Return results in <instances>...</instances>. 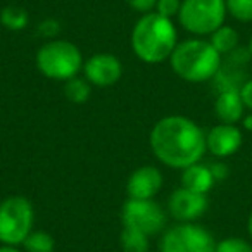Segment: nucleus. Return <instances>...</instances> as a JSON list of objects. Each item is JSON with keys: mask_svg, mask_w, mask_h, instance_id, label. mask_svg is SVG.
<instances>
[{"mask_svg": "<svg viewBox=\"0 0 252 252\" xmlns=\"http://www.w3.org/2000/svg\"><path fill=\"white\" fill-rule=\"evenodd\" d=\"M209 168H211V173H213V176H214V180H216V182L224 180L228 176V173H230V171H228V166L224 164V162H221V161L213 162Z\"/></svg>", "mask_w": 252, "mask_h": 252, "instance_id": "26", "label": "nucleus"}, {"mask_svg": "<svg viewBox=\"0 0 252 252\" xmlns=\"http://www.w3.org/2000/svg\"><path fill=\"white\" fill-rule=\"evenodd\" d=\"M240 97H242V100H244L245 109L252 111V78H251V80H247L244 85H242V88H240Z\"/></svg>", "mask_w": 252, "mask_h": 252, "instance_id": "25", "label": "nucleus"}, {"mask_svg": "<svg viewBox=\"0 0 252 252\" xmlns=\"http://www.w3.org/2000/svg\"><path fill=\"white\" fill-rule=\"evenodd\" d=\"M213 233L197 223H178L168 228L159 242V252H214Z\"/></svg>", "mask_w": 252, "mask_h": 252, "instance_id": "7", "label": "nucleus"}, {"mask_svg": "<svg viewBox=\"0 0 252 252\" xmlns=\"http://www.w3.org/2000/svg\"><path fill=\"white\" fill-rule=\"evenodd\" d=\"M149 144L158 161L175 169L200 162L207 151L202 128L190 118L178 114L159 119L152 126Z\"/></svg>", "mask_w": 252, "mask_h": 252, "instance_id": "1", "label": "nucleus"}, {"mask_svg": "<svg viewBox=\"0 0 252 252\" xmlns=\"http://www.w3.org/2000/svg\"><path fill=\"white\" fill-rule=\"evenodd\" d=\"M162 173L156 166H142L135 169L126 182L128 199H154L162 189Z\"/></svg>", "mask_w": 252, "mask_h": 252, "instance_id": "12", "label": "nucleus"}, {"mask_svg": "<svg viewBox=\"0 0 252 252\" xmlns=\"http://www.w3.org/2000/svg\"><path fill=\"white\" fill-rule=\"evenodd\" d=\"M176 76L190 83H204L214 80L221 69V54L202 38H189L180 42L169 57Z\"/></svg>", "mask_w": 252, "mask_h": 252, "instance_id": "3", "label": "nucleus"}, {"mask_svg": "<svg viewBox=\"0 0 252 252\" xmlns=\"http://www.w3.org/2000/svg\"><path fill=\"white\" fill-rule=\"evenodd\" d=\"M119 245H121L123 252H149L151 237L140 230L123 226L121 235H119Z\"/></svg>", "mask_w": 252, "mask_h": 252, "instance_id": "15", "label": "nucleus"}, {"mask_svg": "<svg viewBox=\"0 0 252 252\" xmlns=\"http://www.w3.org/2000/svg\"><path fill=\"white\" fill-rule=\"evenodd\" d=\"M214 252H252V244L244 238L228 237L218 242Z\"/></svg>", "mask_w": 252, "mask_h": 252, "instance_id": "21", "label": "nucleus"}, {"mask_svg": "<svg viewBox=\"0 0 252 252\" xmlns=\"http://www.w3.org/2000/svg\"><path fill=\"white\" fill-rule=\"evenodd\" d=\"M38 35L40 36H43V38H49V40H56V36L59 35V32H61V25H59V21L57 19H52V18H47V19H43L42 23L38 25Z\"/></svg>", "mask_w": 252, "mask_h": 252, "instance_id": "23", "label": "nucleus"}, {"mask_svg": "<svg viewBox=\"0 0 252 252\" xmlns=\"http://www.w3.org/2000/svg\"><path fill=\"white\" fill-rule=\"evenodd\" d=\"M28 11L19 5H7L0 11V25L11 32H21L28 26Z\"/></svg>", "mask_w": 252, "mask_h": 252, "instance_id": "17", "label": "nucleus"}, {"mask_svg": "<svg viewBox=\"0 0 252 252\" xmlns=\"http://www.w3.org/2000/svg\"><path fill=\"white\" fill-rule=\"evenodd\" d=\"M214 111L221 123L224 125H237L245 116V105L240 97V90H223L218 94L214 102Z\"/></svg>", "mask_w": 252, "mask_h": 252, "instance_id": "13", "label": "nucleus"}, {"mask_svg": "<svg viewBox=\"0 0 252 252\" xmlns=\"http://www.w3.org/2000/svg\"><path fill=\"white\" fill-rule=\"evenodd\" d=\"M25 252H54L56 249V240L49 231L33 230L23 242Z\"/></svg>", "mask_w": 252, "mask_h": 252, "instance_id": "19", "label": "nucleus"}, {"mask_svg": "<svg viewBox=\"0 0 252 252\" xmlns=\"http://www.w3.org/2000/svg\"><path fill=\"white\" fill-rule=\"evenodd\" d=\"M126 2L133 11L142 12V14L152 12L156 9V4H158V0H126Z\"/></svg>", "mask_w": 252, "mask_h": 252, "instance_id": "24", "label": "nucleus"}, {"mask_svg": "<svg viewBox=\"0 0 252 252\" xmlns=\"http://www.w3.org/2000/svg\"><path fill=\"white\" fill-rule=\"evenodd\" d=\"M247 49H249V52H251V56H252V36H251V40H249V47H247Z\"/></svg>", "mask_w": 252, "mask_h": 252, "instance_id": "30", "label": "nucleus"}, {"mask_svg": "<svg viewBox=\"0 0 252 252\" xmlns=\"http://www.w3.org/2000/svg\"><path fill=\"white\" fill-rule=\"evenodd\" d=\"M123 226H130L152 237L164 230L166 213L154 199H128L121 209Z\"/></svg>", "mask_w": 252, "mask_h": 252, "instance_id": "8", "label": "nucleus"}, {"mask_svg": "<svg viewBox=\"0 0 252 252\" xmlns=\"http://www.w3.org/2000/svg\"><path fill=\"white\" fill-rule=\"evenodd\" d=\"M64 94L73 104H85L92 95V85L87 78H71L64 85Z\"/></svg>", "mask_w": 252, "mask_h": 252, "instance_id": "18", "label": "nucleus"}, {"mask_svg": "<svg viewBox=\"0 0 252 252\" xmlns=\"http://www.w3.org/2000/svg\"><path fill=\"white\" fill-rule=\"evenodd\" d=\"M209 42H211V45H213L214 49L221 54V56H224V54L228 56V54H231L235 49H238L240 36H238V33L235 32L231 26L223 25L221 28H218L216 32L211 35Z\"/></svg>", "mask_w": 252, "mask_h": 252, "instance_id": "16", "label": "nucleus"}, {"mask_svg": "<svg viewBox=\"0 0 252 252\" xmlns=\"http://www.w3.org/2000/svg\"><path fill=\"white\" fill-rule=\"evenodd\" d=\"M0 252H23L19 247H14V245H0Z\"/></svg>", "mask_w": 252, "mask_h": 252, "instance_id": "28", "label": "nucleus"}, {"mask_svg": "<svg viewBox=\"0 0 252 252\" xmlns=\"http://www.w3.org/2000/svg\"><path fill=\"white\" fill-rule=\"evenodd\" d=\"M83 74L90 85L107 88L116 85L123 76V64L114 54L100 52L88 57L83 64Z\"/></svg>", "mask_w": 252, "mask_h": 252, "instance_id": "9", "label": "nucleus"}, {"mask_svg": "<svg viewBox=\"0 0 252 252\" xmlns=\"http://www.w3.org/2000/svg\"><path fill=\"white\" fill-rule=\"evenodd\" d=\"M35 64L45 78L66 83L80 74L85 61L81 50L74 43L67 40H49L38 49Z\"/></svg>", "mask_w": 252, "mask_h": 252, "instance_id": "4", "label": "nucleus"}, {"mask_svg": "<svg viewBox=\"0 0 252 252\" xmlns=\"http://www.w3.org/2000/svg\"><path fill=\"white\" fill-rule=\"evenodd\" d=\"M35 209L23 195H11L0 202V244L19 247L33 231Z\"/></svg>", "mask_w": 252, "mask_h": 252, "instance_id": "5", "label": "nucleus"}, {"mask_svg": "<svg viewBox=\"0 0 252 252\" xmlns=\"http://www.w3.org/2000/svg\"><path fill=\"white\" fill-rule=\"evenodd\" d=\"M209 207V200L204 193H197L192 190L180 187L169 195L168 209L169 214L175 218L178 223H193L199 218L206 214Z\"/></svg>", "mask_w": 252, "mask_h": 252, "instance_id": "10", "label": "nucleus"}, {"mask_svg": "<svg viewBox=\"0 0 252 252\" xmlns=\"http://www.w3.org/2000/svg\"><path fill=\"white\" fill-rule=\"evenodd\" d=\"M242 125H244V128H245V130L252 131V114L244 116V119H242Z\"/></svg>", "mask_w": 252, "mask_h": 252, "instance_id": "27", "label": "nucleus"}, {"mask_svg": "<svg viewBox=\"0 0 252 252\" xmlns=\"http://www.w3.org/2000/svg\"><path fill=\"white\" fill-rule=\"evenodd\" d=\"M247 233L252 240V211H251V214H249V220H247Z\"/></svg>", "mask_w": 252, "mask_h": 252, "instance_id": "29", "label": "nucleus"}, {"mask_svg": "<svg viewBox=\"0 0 252 252\" xmlns=\"http://www.w3.org/2000/svg\"><path fill=\"white\" fill-rule=\"evenodd\" d=\"M242 142H244V135H242L240 128H237L235 125L220 123L206 133L207 151L218 159L233 156L242 147Z\"/></svg>", "mask_w": 252, "mask_h": 252, "instance_id": "11", "label": "nucleus"}, {"mask_svg": "<svg viewBox=\"0 0 252 252\" xmlns=\"http://www.w3.org/2000/svg\"><path fill=\"white\" fill-rule=\"evenodd\" d=\"M182 2L183 0H158L154 12H158V14L164 16L168 19L178 18L180 9H182Z\"/></svg>", "mask_w": 252, "mask_h": 252, "instance_id": "22", "label": "nucleus"}, {"mask_svg": "<svg viewBox=\"0 0 252 252\" xmlns=\"http://www.w3.org/2000/svg\"><path fill=\"white\" fill-rule=\"evenodd\" d=\"M131 50L145 64H161L171 57L178 45V33L173 19L158 12L140 16L131 30Z\"/></svg>", "mask_w": 252, "mask_h": 252, "instance_id": "2", "label": "nucleus"}, {"mask_svg": "<svg viewBox=\"0 0 252 252\" xmlns=\"http://www.w3.org/2000/svg\"><path fill=\"white\" fill-rule=\"evenodd\" d=\"M226 2L224 0H183L178 21L183 30L195 36L213 35L224 25Z\"/></svg>", "mask_w": 252, "mask_h": 252, "instance_id": "6", "label": "nucleus"}, {"mask_svg": "<svg viewBox=\"0 0 252 252\" xmlns=\"http://www.w3.org/2000/svg\"><path fill=\"white\" fill-rule=\"evenodd\" d=\"M226 12L240 23H252V0H224Z\"/></svg>", "mask_w": 252, "mask_h": 252, "instance_id": "20", "label": "nucleus"}, {"mask_svg": "<svg viewBox=\"0 0 252 252\" xmlns=\"http://www.w3.org/2000/svg\"><path fill=\"white\" fill-rule=\"evenodd\" d=\"M182 171V187L192 190V192L207 195L216 183L209 166L200 164V162H195V164L189 166Z\"/></svg>", "mask_w": 252, "mask_h": 252, "instance_id": "14", "label": "nucleus"}]
</instances>
